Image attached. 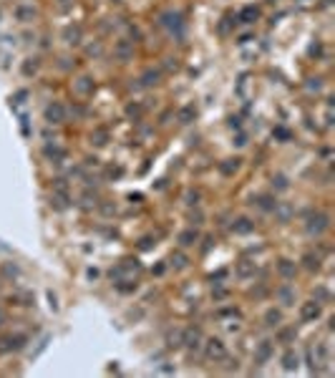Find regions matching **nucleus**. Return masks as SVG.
Listing matches in <instances>:
<instances>
[{
	"label": "nucleus",
	"instance_id": "12",
	"mask_svg": "<svg viewBox=\"0 0 335 378\" xmlns=\"http://www.w3.org/2000/svg\"><path fill=\"white\" fill-rule=\"evenodd\" d=\"M270 355H272V343H270V340L260 343V345H257V360L265 363V360H270Z\"/></svg>",
	"mask_w": 335,
	"mask_h": 378
},
{
	"label": "nucleus",
	"instance_id": "2",
	"mask_svg": "<svg viewBox=\"0 0 335 378\" xmlns=\"http://www.w3.org/2000/svg\"><path fill=\"white\" fill-rule=\"evenodd\" d=\"M26 343L23 335H8V338H0V353H11V350H21Z\"/></svg>",
	"mask_w": 335,
	"mask_h": 378
},
{
	"label": "nucleus",
	"instance_id": "29",
	"mask_svg": "<svg viewBox=\"0 0 335 378\" xmlns=\"http://www.w3.org/2000/svg\"><path fill=\"white\" fill-rule=\"evenodd\" d=\"M126 114H129V116H134V119H139V116H141V106H136V104H134V106H129V109H126Z\"/></svg>",
	"mask_w": 335,
	"mask_h": 378
},
{
	"label": "nucleus",
	"instance_id": "3",
	"mask_svg": "<svg viewBox=\"0 0 335 378\" xmlns=\"http://www.w3.org/2000/svg\"><path fill=\"white\" fill-rule=\"evenodd\" d=\"M225 355H227L225 343H222V340H217V338H212V340L207 343V358H209V360H222Z\"/></svg>",
	"mask_w": 335,
	"mask_h": 378
},
{
	"label": "nucleus",
	"instance_id": "11",
	"mask_svg": "<svg viewBox=\"0 0 335 378\" xmlns=\"http://www.w3.org/2000/svg\"><path fill=\"white\" fill-rule=\"evenodd\" d=\"M131 53H134V46H131L129 41H121V43L116 46V56H119L121 61H129V58H131Z\"/></svg>",
	"mask_w": 335,
	"mask_h": 378
},
{
	"label": "nucleus",
	"instance_id": "13",
	"mask_svg": "<svg viewBox=\"0 0 335 378\" xmlns=\"http://www.w3.org/2000/svg\"><path fill=\"white\" fill-rule=\"evenodd\" d=\"M237 169H240V159H227V161H222V164H219V171H222L225 176L235 174Z\"/></svg>",
	"mask_w": 335,
	"mask_h": 378
},
{
	"label": "nucleus",
	"instance_id": "23",
	"mask_svg": "<svg viewBox=\"0 0 335 378\" xmlns=\"http://www.w3.org/2000/svg\"><path fill=\"white\" fill-rule=\"evenodd\" d=\"M257 205H260L262 210H267V212H270V210H277L275 197H267V195H265V197H260V200H257Z\"/></svg>",
	"mask_w": 335,
	"mask_h": 378
},
{
	"label": "nucleus",
	"instance_id": "15",
	"mask_svg": "<svg viewBox=\"0 0 335 378\" xmlns=\"http://www.w3.org/2000/svg\"><path fill=\"white\" fill-rule=\"evenodd\" d=\"M282 368H285V370H295V368H297V353L287 350V353L282 355Z\"/></svg>",
	"mask_w": 335,
	"mask_h": 378
},
{
	"label": "nucleus",
	"instance_id": "27",
	"mask_svg": "<svg viewBox=\"0 0 335 378\" xmlns=\"http://www.w3.org/2000/svg\"><path fill=\"white\" fill-rule=\"evenodd\" d=\"M96 144H106V139H108V134H106V129H96Z\"/></svg>",
	"mask_w": 335,
	"mask_h": 378
},
{
	"label": "nucleus",
	"instance_id": "19",
	"mask_svg": "<svg viewBox=\"0 0 335 378\" xmlns=\"http://www.w3.org/2000/svg\"><path fill=\"white\" fill-rule=\"evenodd\" d=\"M277 298H280L285 305H292V300H295V293H292V290L285 285V288H280V290H277Z\"/></svg>",
	"mask_w": 335,
	"mask_h": 378
},
{
	"label": "nucleus",
	"instance_id": "28",
	"mask_svg": "<svg viewBox=\"0 0 335 378\" xmlns=\"http://www.w3.org/2000/svg\"><path fill=\"white\" fill-rule=\"evenodd\" d=\"M172 262H174L177 267H184V265H187V257H184L182 252H177V255H172Z\"/></svg>",
	"mask_w": 335,
	"mask_h": 378
},
{
	"label": "nucleus",
	"instance_id": "6",
	"mask_svg": "<svg viewBox=\"0 0 335 378\" xmlns=\"http://www.w3.org/2000/svg\"><path fill=\"white\" fill-rule=\"evenodd\" d=\"M161 26H166L169 31H179L182 28V16L179 13H164L161 16Z\"/></svg>",
	"mask_w": 335,
	"mask_h": 378
},
{
	"label": "nucleus",
	"instance_id": "22",
	"mask_svg": "<svg viewBox=\"0 0 335 378\" xmlns=\"http://www.w3.org/2000/svg\"><path fill=\"white\" fill-rule=\"evenodd\" d=\"M46 156H51V159H66V149H61V146H46Z\"/></svg>",
	"mask_w": 335,
	"mask_h": 378
},
{
	"label": "nucleus",
	"instance_id": "30",
	"mask_svg": "<svg viewBox=\"0 0 335 378\" xmlns=\"http://www.w3.org/2000/svg\"><path fill=\"white\" fill-rule=\"evenodd\" d=\"M187 205H199V192H189L187 195Z\"/></svg>",
	"mask_w": 335,
	"mask_h": 378
},
{
	"label": "nucleus",
	"instance_id": "4",
	"mask_svg": "<svg viewBox=\"0 0 335 378\" xmlns=\"http://www.w3.org/2000/svg\"><path fill=\"white\" fill-rule=\"evenodd\" d=\"M46 119H48L51 124H63V121H66V109H63L61 104H51V106L46 109Z\"/></svg>",
	"mask_w": 335,
	"mask_h": 378
},
{
	"label": "nucleus",
	"instance_id": "31",
	"mask_svg": "<svg viewBox=\"0 0 335 378\" xmlns=\"http://www.w3.org/2000/svg\"><path fill=\"white\" fill-rule=\"evenodd\" d=\"M18 16L26 21V18H31V16H33V8H21V11H18Z\"/></svg>",
	"mask_w": 335,
	"mask_h": 378
},
{
	"label": "nucleus",
	"instance_id": "32",
	"mask_svg": "<svg viewBox=\"0 0 335 378\" xmlns=\"http://www.w3.org/2000/svg\"><path fill=\"white\" fill-rule=\"evenodd\" d=\"M275 134H277V136H280V139H287V136H290V134H287V131H285V129H277V131H275Z\"/></svg>",
	"mask_w": 335,
	"mask_h": 378
},
{
	"label": "nucleus",
	"instance_id": "5",
	"mask_svg": "<svg viewBox=\"0 0 335 378\" xmlns=\"http://www.w3.org/2000/svg\"><path fill=\"white\" fill-rule=\"evenodd\" d=\"M300 315H302V320H305V323H310V320H317V318H320V305L310 300V303H305V305H302Z\"/></svg>",
	"mask_w": 335,
	"mask_h": 378
},
{
	"label": "nucleus",
	"instance_id": "8",
	"mask_svg": "<svg viewBox=\"0 0 335 378\" xmlns=\"http://www.w3.org/2000/svg\"><path fill=\"white\" fill-rule=\"evenodd\" d=\"M56 210H66L68 205H71V197H68V192L66 189H58V192L53 195V202H51Z\"/></svg>",
	"mask_w": 335,
	"mask_h": 378
},
{
	"label": "nucleus",
	"instance_id": "20",
	"mask_svg": "<svg viewBox=\"0 0 335 378\" xmlns=\"http://www.w3.org/2000/svg\"><path fill=\"white\" fill-rule=\"evenodd\" d=\"M280 320H282V313H280V310H267V313H265V323H267V325H280Z\"/></svg>",
	"mask_w": 335,
	"mask_h": 378
},
{
	"label": "nucleus",
	"instance_id": "10",
	"mask_svg": "<svg viewBox=\"0 0 335 378\" xmlns=\"http://www.w3.org/2000/svg\"><path fill=\"white\" fill-rule=\"evenodd\" d=\"M197 240H199L197 230H184V232L179 235V245H182V247H192Z\"/></svg>",
	"mask_w": 335,
	"mask_h": 378
},
{
	"label": "nucleus",
	"instance_id": "21",
	"mask_svg": "<svg viewBox=\"0 0 335 378\" xmlns=\"http://www.w3.org/2000/svg\"><path fill=\"white\" fill-rule=\"evenodd\" d=\"M76 88H78L81 93H91V91H93V81L83 76V78H78V83H76Z\"/></svg>",
	"mask_w": 335,
	"mask_h": 378
},
{
	"label": "nucleus",
	"instance_id": "14",
	"mask_svg": "<svg viewBox=\"0 0 335 378\" xmlns=\"http://www.w3.org/2000/svg\"><path fill=\"white\" fill-rule=\"evenodd\" d=\"M159 78H161V73H159V71H154V68L144 71V76H141L144 86H156V83H159Z\"/></svg>",
	"mask_w": 335,
	"mask_h": 378
},
{
	"label": "nucleus",
	"instance_id": "26",
	"mask_svg": "<svg viewBox=\"0 0 335 378\" xmlns=\"http://www.w3.org/2000/svg\"><path fill=\"white\" fill-rule=\"evenodd\" d=\"M78 38H81V31H78V28H68V31H66V41H68V43H78Z\"/></svg>",
	"mask_w": 335,
	"mask_h": 378
},
{
	"label": "nucleus",
	"instance_id": "17",
	"mask_svg": "<svg viewBox=\"0 0 335 378\" xmlns=\"http://www.w3.org/2000/svg\"><path fill=\"white\" fill-rule=\"evenodd\" d=\"M277 270H280V275H282V277H287V280H290V277H295V262H290V260H282Z\"/></svg>",
	"mask_w": 335,
	"mask_h": 378
},
{
	"label": "nucleus",
	"instance_id": "9",
	"mask_svg": "<svg viewBox=\"0 0 335 378\" xmlns=\"http://www.w3.org/2000/svg\"><path fill=\"white\" fill-rule=\"evenodd\" d=\"M232 230H235L237 235H247V232H252V230H255V225H252L247 217H240V220L232 225Z\"/></svg>",
	"mask_w": 335,
	"mask_h": 378
},
{
	"label": "nucleus",
	"instance_id": "18",
	"mask_svg": "<svg viewBox=\"0 0 335 378\" xmlns=\"http://www.w3.org/2000/svg\"><path fill=\"white\" fill-rule=\"evenodd\" d=\"M194 116H197V109H194V106H184V109L179 111V121H182V124H189Z\"/></svg>",
	"mask_w": 335,
	"mask_h": 378
},
{
	"label": "nucleus",
	"instance_id": "1",
	"mask_svg": "<svg viewBox=\"0 0 335 378\" xmlns=\"http://www.w3.org/2000/svg\"><path fill=\"white\" fill-rule=\"evenodd\" d=\"M327 215L325 212H315V215H310L307 217V232L310 235H320V232H325L327 230Z\"/></svg>",
	"mask_w": 335,
	"mask_h": 378
},
{
	"label": "nucleus",
	"instance_id": "7",
	"mask_svg": "<svg viewBox=\"0 0 335 378\" xmlns=\"http://www.w3.org/2000/svg\"><path fill=\"white\" fill-rule=\"evenodd\" d=\"M199 340H202V333L194 330V328H189V330L182 333V343H187L189 348H199Z\"/></svg>",
	"mask_w": 335,
	"mask_h": 378
},
{
	"label": "nucleus",
	"instance_id": "25",
	"mask_svg": "<svg viewBox=\"0 0 335 378\" xmlns=\"http://www.w3.org/2000/svg\"><path fill=\"white\" fill-rule=\"evenodd\" d=\"M277 338H280V343H290V340L295 338V330H292V328H285V330L277 333Z\"/></svg>",
	"mask_w": 335,
	"mask_h": 378
},
{
	"label": "nucleus",
	"instance_id": "24",
	"mask_svg": "<svg viewBox=\"0 0 335 378\" xmlns=\"http://www.w3.org/2000/svg\"><path fill=\"white\" fill-rule=\"evenodd\" d=\"M302 260H305V267H307V270H320V260H317V257H312V255H305Z\"/></svg>",
	"mask_w": 335,
	"mask_h": 378
},
{
	"label": "nucleus",
	"instance_id": "16",
	"mask_svg": "<svg viewBox=\"0 0 335 378\" xmlns=\"http://www.w3.org/2000/svg\"><path fill=\"white\" fill-rule=\"evenodd\" d=\"M257 18H260V11H257V8H245V11L240 13V21H242V23H255Z\"/></svg>",
	"mask_w": 335,
	"mask_h": 378
}]
</instances>
